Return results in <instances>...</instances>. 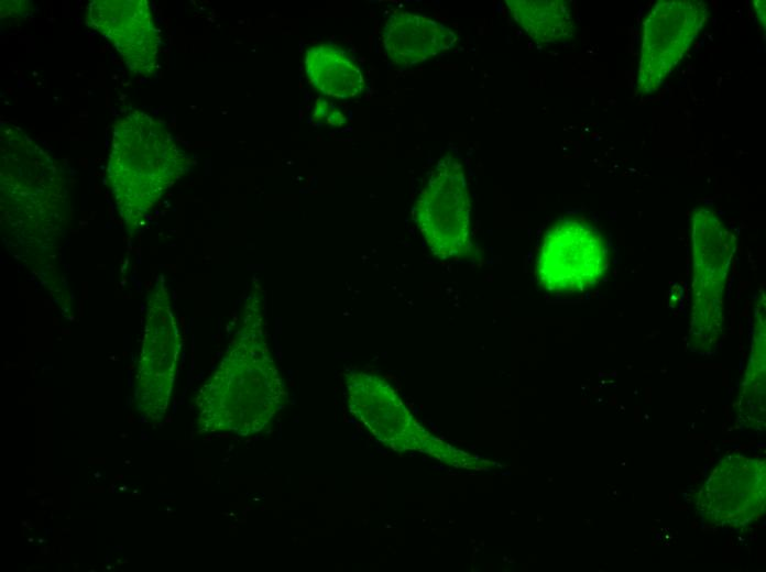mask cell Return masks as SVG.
Segmentation results:
<instances>
[{"instance_id":"cell-3","label":"cell","mask_w":766,"mask_h":572,"mask_svg":"<svg viewBox=\"0 0 766 572\" xmlns=\"http://www.w3.org/2000/svg\"><path fill=\"white\" fill-rule=\"evenodd\" d=\"M47 153L18 128L2 129L1 180L12 184V191L2 189V198L12 197L13 216L33 226V234H46L61 218V184ZM3 207V208H4Z\"/></svg>"},{"instance_id":"cell-9","label":"cell","mask_w":766,"mask_h":572,"mask_svg":"<svg viewBox=\"0 0 766 572\" xmlns=\"http://www.w3.org/2000/svg\"><path fill=\"white\" fill-rule=\"evenodd\" d=\"M86 21L116 48L132 73H155L161 40L147 1L94 0L87 7Z\"/></svg>"},{"instance_id":"cell-4","label":"cell","mask_w":766,"mask_h":572,"mask_svg":"<svg viewBox=\"0 0 766 572\" xmlns=\"http://www.w3.org/2000/svg\"><path fill=\"white\" fill-rule=\"evenodd\" d=\"M413 215L436 257L458 258L471 252V205L464 169L458 160L445 156L438 161L416 200Z\"/></svg>"},{"instance_id":"cell-5","label":"cell","mask_w":766,"mask_h":572,"mask_svg":"<svg viewBox=\"0 0 766 572\" xmlns=\"http://www.w3.org/2000/svg\"><path fill=\"white\" fill-rule=\"evenodd\" d=\"M180 337L164 275L147 296L144 338L138 370L136 395L140 410L160 416L167 408L173 389Z\"/></svg>"},{"instance_id":"cell-1","label":"cell","mask_w":766,"mask_h":572,"mask_svg":"<svg viewBox=\"0 0 766 572\" xmlns=\"http://www.w3.org/2000/svg\"><path fill=\"white\" fill-rule=\"evenodd\" d=\"M286 399L266 342L263 290L255 284L244 301L238 331L197 395L199 424L205 431L250 436L262 431Z\"/></svg>"},{"instance_id":"cell-6","label":"cell","mask_w":766,"mask_h":572,"mask_svg":"<svg viewBox=\"0 0 766 572\" xmlns=\"http://www.w3.org/2000/svg\"><path fill=\"white\" fill-rule=\"evenodd\" d=\"M708 7L698 0L659 1L643 26L637 91H656L682 59L708 19Z\"/></svg>"},{"instance_id":"cell-12","label":"cell","mask_w":766,"mask_h":572,"mask_svg":"<svg viewBox=\"0 0 766 572\" xmlns=\"http://www.w3.org/2000/svg\"><path fill=\"white\" fill-rule=\"evenodd\" d=\"M305 70L315 89L329 97L349 99L364 89V77L358 64L344 51L331 45L309 47L305 53Z\"/></svg>"},{"instance_id":"cell-8","label":"cell","mask_w":766,"mask_h":572,"mask_svg":"<svg viewBox=\"0 0 766 572\" xmlns=\"http://www.w3.org/2000/svg\"><path fill=\"white\" fill-rule=\"evenodd\" d=\"M350 413L385 446L396 451H428L430 442L396 391L382 377L361 371L346 374Z\"/></svg>"},{"instance_id":"cell-13","label":"cell","mask_w":766,"mask_h":572,"mask_svg":"<svg viewBox=\"0 0 766 572\" xmlns=\"http://www.w3.org/2000/svg\"><path fill=\"white\" fill-rule=\"evenodd\" d=\"M516 23L533 40L555 43L573 33V19L567 2L561 0H506Z\"/></svg>"},{"instance_id":"cell-2","label":"cell","mask_w":766,"mask_h":572,"mask_svg":"<svg viewBox=\"0 0 766 572\" xmlns=\"http://www.w3.org/2000/svg\"><path fill=\"white\" fill-rule=\"evenodd\" d=\"M193 165L165 124L133 110L112 130L107 182L130 232L143 226L162 196Z\"/></svg>"},{"instance_id":"cell-11","label":"cell","mask_w":766,"mask_h":572,"mask_svg":"<svg viewBox=\"0 0 766 572\" xmlns=\"http://www.w3.org/2000/svg\"><path fill=\"white\" fill-rule=\"evenodd\" d=\"M457 42L458 35L447 25L407 11L391 14L382 34L386 55L395 65L403 67L449 51Z\"/></svg>"},{"instance_id":"cell-15","label":"cell","mask_w":766,"mask_h":572,"mask_svg":"<svg viewBox=\"0 0 766 572\" xmlns=\"http://www.w3.org/2000/svg\"><path fill=\"white\" fill-rule=\"evenodd\" d=\"M753 3L755 12L758 15L760 23L763 24V29L765 30V1L755 0Z\"/></svg>"},{"instance_id":"cell-10","label":"cell","mask_w":766,"mask_h":572,"mask_svg":"<svg viewBox=\"0 0 766 572\" xmlns=\"http://www.w3.org/2000/svg\"><path fill=\"white\" fill-rule=\"evenodd\" d=\"M715 469L703 498L707 516L735 525L758 515L764 505V466L753 460H732Z\"/></svg>"},{"instance_id":"cell-14","label":"cell","mask_w":766,"mask_h":572,"mask_svg":"<svg viewBox=\"0 0 766 572\" xmlns=\"http://www.w3.org/2000/svg\"><path fill=\"white\" fill-rule=\"evenodd\" d=\"M313 119L316 122L327 123L333 127H341L347 120L343 112H341L335 105L322 98H318L315 101Z\"/></svg>"},{"instance_id":"cell-7","label":"cell","mask_w":766,"mask_h":572,"mask_svg":"<svg viewBox=\"0 0 766 572\" xmlns=\"http://www.w3.org/2000/svg\"><path fill=\"white\" fill-rule=\"evenodd\" d=\"M605 267L599 232L580 221L566 220L545 233L537 260L540 283L549 290H580L595 283Z\"/></svg>"}]
</instances>
